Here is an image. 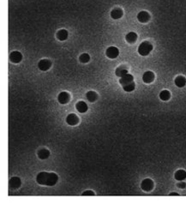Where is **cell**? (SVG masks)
<instances>
[{"instance_id": "d6986e66", "label": "cell", "mask_w": 186, "mask_h": 204, "mask_svg": "<svg viewBox=\"0 0 186 204\" xmlns=\"http://www.w3.org/2000/svg\"><path fill=\"white\" fill-rule=\"evenodd\" d=\"M175 178L179 181H183L186 178V171L185 170H179L175 173Z\"/></svg>"}, {"instance_id": "2e32d148", "label": "cell", "mask_w": 186, "mask_h": 204, "mask_svg": "<svg viewBox=\"0 0 186 204\" xmlns=\"http://www.w3.org/2000/svg\"><path fill=\"white\" fill-rule=\"evenodd\" d=\"M125 40L128 43H131V44H133L135 43L137 40V35L135 33V32H130L129 34L126 35L125 36Z\"/></svg>"}, {"instance_id": "30bf717a", "label": "cell", "mask_w": 186, "mask_h": 204, "mask_svg": "<svg viewBox=\"0 0 186 204\" xmlns=\"http://www.w3.org/2000/svg\"><path fill=\"white\" fill-rule=\"evenodd\" d=\"M22 184V182H21V179L19 178H16V177H14V178H11L9 181V185L12 188V189H17L21 186Z\"/></svg>"}, {"instance_id": "cb8c5ba5", "label": "cell", "mask_w": 186, "mask_h": 204, "mask_svg": "<svg viewBox=\"0 0 186 204\" xmlns=\"http://www.w3.org/2000/svg\"><path fill=\"white\" fill-rule=\"evenodd\" d=\"M79 60H80V62H82V63H83V64H86V63L89 62V60H90V56H89L88 53H83V54H82V55L80 56Z\"/></svg>"}, {"instance_id": "44dd1931", "label": "cell", "mask_w": 186, "mask_h": 204, "mask_svg": "<svg viewBox=\"0 0 186 204\" xmlns=\"http://www.w3.org/2000/svg\"><path fill=\"white\" fill-rule=\"evenodd\" d=\"M160 100H162L164 101H166L171 98V94L168 90H163L160 94Z\"/></svg>"}, {"instance_id": "8fae6325", "label": "cell", "mask_w": 186, "mask_h": 204, "mask_svg": "<svg viewBox=\"0 0 186 204\" xmlns=\"http://www.w3.org/2000/svg\"><path fill=\"white\" fill-rule=\"evenodd\" d=\"M142 80L145 83H151L154 80V74L152 71H146L142 76Z\"/></svg>"}, {"instance_id": "6da1fadb", "label": "cell", "mask_w": 186, "mask_h": 204, "mask_svg": "<svg viewBox=\"0 0 186 204\" xmlns=\"http://www.w3.org/2000/svg\"><path fill=\"white\" fill-rule=\"evenodd\" d=\"M36 180H37V183L41 185L53 186L57 184L58 180V177L56 173H53V172L41 171L37 175Z\"/></svg>"}, {"instance_id": "7a4b0ae2", "label": "cell", "mask_w": 186, "mask_h": 204, "mask_svg": "<svg viewBox=\"0 0 186 204\" xmlns=\"http://www.w3.org/2000/svg\"><path fill=\"white\" fill-rule=\"evenodd\" d=\"M153 50V45L148 41H143L138 47V53L141 56L148 55Z\"/></svg>"}, {"instance_id": "8992f818", "label": "cell", "mask_w": 186, "mask_h": 204, "mask_svg": "<svg viewBox=\"0 0 186 204\" xmlns=\"http://www.w3.org/2000/svg\"><path fill=\"white\" fill-rule=\"evenodd\" d=\"M51 62L48 59H41L38 64L39 69L42 71L48 70L51 68Z\"/></svg>"}, {"instance_id": "ba28073f", "label": "cell", "mask_w": 186, "mask_h": 204, "mask_svg": "<svg viewBox=\"0 0 186 204\" xmlns=\"http://www.w3.org/2000/svg\"><path fill=\"white\" fill-rule=\"evenodd\" d=\"M137 19L140 22H142V23L147 22L150 19V15L147 11H141L137 14Z\"/></svg>"}, {"instance_id": "277c9868", "label": "cell", "mask_w": 186, "mask_h": 204, "mask_svg": "<svg viewBox=\"0 0 186 204\" xmlns=\"http://www.w3.org/2000/svg\"><path fill=\"white\" fill-rule=\"evenodd\" d=\"M9 59L12 63L14 64H17V63H20L22 59V55L20 52H17V51H14L10 53L9 55Z\"/></svg>"}, {"instance_id": "5b68a950", "label": "cell", "mask_w": 186, "mask_h": 204, "mask_svg": "<svg viewBox=\"0 0 186 204\" xmlns=\"http://www.w3.org/2000/svg\"><path fill=\"white\" fill-rule=\"evenodd\" d=\"M141 187L145 191H150L154 188V182L150 178H146L141 182Z\"/></svg>"}, {"instance_id": "484cf974", "label": "cell", "mask_w": 186, "mask_h": 204, "mask_svg": "<svg viewBox=\"0 0 186 204\" xmlns=\"http://www.w3.org/2000/svg\"><path fill=\"white\" fill-rule=\"evenodd\" d=\"M177 185H178V187H179V188H180V189H185V188L186 187V184L185 183H184V182L179 183Z\"/></svg>"}, {"instance_id": "d4e9b609", "label": "cell", "mask_w": 186, "mask_h": 204, "mask_svg": "<svg viewBox=\"0 0 186 204\" xmlns=\"http://www.w3.org/2000/svg\"><path fill=\"white\" fill-rule=\"evenodd\" d=\"M83 196H94V192L92 190H86L83 193Z\"/></svg>"}, {"instance_id": "3957f363", "label": "cell", "mask_w": 186, "mask_h": 204, "mask_svg": "<svg viewBox=\"0 0 186 204\" xmlns=\"http://www.w3.org/2000/svg\"><path fill=\"white\" fill-rule=\"evenodd\" d=\"M106 54L109 58L113 59V58H116L119 55V51L115 46H110V47L107 48V50L106 52Z\"/></svg>"}, {"instance_id": "5bb4252c", "label": "cell", "mask_w": 186, "mask_h": 204, "mask_svg": "<svg viewBox=\"0 0 186 204\" xmlns=\"http://www.w3.org/2000/svg\"><path fill=\"white\" fill-rule=\"evenodd\" d=\"M111 16H112V19L118 20V19H119V18H121L123 16V10L121 9H119V8H116V9L112 10Z\"/></svg>"}, {"instance_id": "4fadbf2b", "label": "cell", "mask_w": 186, "mask_h": 204, "mask_svg": "<svg viewBox=\"0 0 186 204\" xmlns=\"http://www.w3.org/2000/svg\"><path fill=\"white\" fill-rule=\"evenodd\" d=\"M76 110L81 113H84L88 111V105L87 103H85L84 101H79L76 103Z\"/></svg>"}, {"instance_id": "7c38bea8", "label": "cell", "mask_w": 186, "mask_h": 204, "mask_svg": "<svg viewBox=\"0 0 186 204\" xmlns=\"http://www.w3.org/2000/svg\"><path fill=\"white\" fill-rule=\"evenodd\" d=\"M133 80H134L133 76L128 73V74L124 75V77H120L119 83H120L122 86H124V85H126V84H128V83H130V82H133Z\"/></svg>"}, {"instance_id": "7402d4cb", "label": "cell", "mask_w": 186, "mask_h": 204, "mask_svg": "<svg viewBox=\"0 0 186 204\" xmlns=\"http://www.w3.org/2000/svg\"><path fill=\"white\" fill-rule=\"evenodd\" d=\"M86 96H87V99H88L90 102L95 101V100H97V98H98V94H97L95 92H93V91H89V92L87 93Z\"/></svg>"}, {"instance_id": "ac0fdd59", "label": "cell", "mask_w": 186, "mask_h": 204, "mask_svg": "<svg viewBox=\"0 0 186 204\" xmlns=\"http://www.w3.org/2000/svg\"><path fill=\"white\" fill-rule=\"evenodd\" d=\"M175 84L177 87H185L186 84V79L185 77H182V76H179L178 77H176L175 79Z\"/></svg>"}, {"instance_id": "9c48e42d", "label": "cell", "mask_w": 186, "mask_h": 204, "mask_svg": "<svg viewBox=\"0 0 186 204\" xmlns=\"http://www.w3.org/2000/svg\"><path fill=\"white\" fill-rule=\"evenodd\" d=\"M66 122H67V123L68 124H70V125H76L78 123H79V119H78V117L76 115V114H74V113H70V114H69L68 116H67V118H66Z\"/></svg>"}, {"instance_id": "603a6c76", "label": "cell", "mask_w": 186, "mask_h": 204, "mask_svg": "<svg viewBox=\"0 0 186 204\" xmlns=\"http://www.w3.org/2000/svg\"><path fill=\"white\" fill-rule=\"evenodd\" d=\"M135 87H136V84L134 82H130V83L123 86V88L125 92H132L135 89Z\"/></svg>"}, {"instance_id": "9a60e30c", "label": "cell", "mask_w": 186, "mask_h": 204, "mask_svg": "<svg viewBox=\"0 0 186 204\" xmlns=\"http://www.w3.org/2000/svg\"><path fill=\"white\" fill-rule=\"evenodd\" d=\"M115 74H116L117 77H124V75L128 74V70H127V68H126L125 66H123V65H122V66H119V67H118V68L116 69Z\"/></svg>"}, {"instance_id": "e0dca14e", "label": "cell", "mask_w": 186, "mask_h": 204, "mask_svg": "<svg viewBox=\"0 0 186 204\" xmlns=\"http://www.w3.org/2000/svg\"><path fill=\"white\" fill-rule=\"evenodd\" d=\"M57 38L61 41L67 40V38H68V32H67V30H65V29L59 30L57 33Z\"/></svg>"}, {"instance_id": "4316f807", "label": "cell", "mask_w": 186, "mask_h": 204, "mask_svg": "<svg viewBox=\"0 0 186 204\" xmlns=\"http://www.w3.org/2000/svg\"><path fill=\"white\" fill-rule=\"evenodd\" d=\"M169 196H171V197H172V196H179V195L178 193H171Z\"/></svg>"}, {"instance_id": "ffe728a7", "label": "cell", "mask_w": 186, "mask_h": 204, "mask_svg": "<svg viewBox=\"0 0 186 204\" xmlns=\"http://www.w3.org/2000/svg\"><path fill=\"white\" fill-rule=\"evenodd\" d=\"M38 156L41 160H46L50 156V152L47 149H45V148L41 149L38 152Z\"/></svg>"}, {"instance_id": "52a82bcc", "label": "cell", "mask_w": 186, "mask_h": 204, "mask_svg": "<svg viewBox=\"0 0 186 204\" xmlns=\"http://www.w3.org/2000/svg\"><path fill=\"white\" fill-rule=\"evenodd\" d=\"M70 94L67 92H62L57 96V100H58L59 103L62 104V105L67 104L70 101Z\"/></svg>"}]
</instances>
